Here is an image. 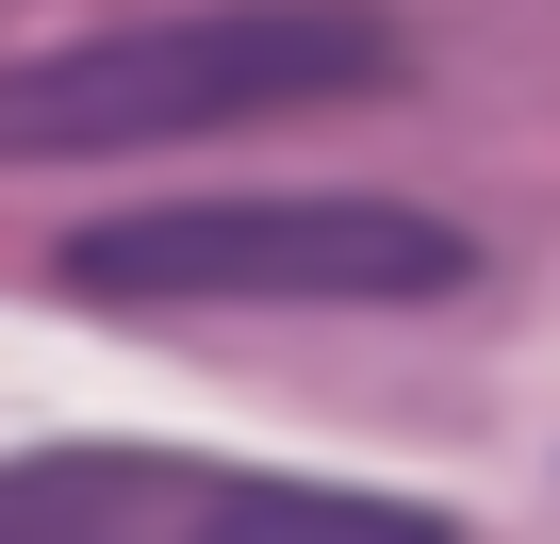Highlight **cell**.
<instances>
[{"label":"cell","mask_w":560,"mask_h":544,"mask_svg":"<svg viewBox=\"0 0 560 544\" xmlns=\"http://www.w3.org/2000/svg\"><path fill=\"white\" fill-rule=\"evenodd\" d=\"M396 83V18L363 0H214V18H132L0 67V165H100V149H182L247 116H314Z\"/></svg>","instance_id":"6da1fadb"},{"label":"cell","mask_w":560,"mask_h":544,"mask_svg":"<svg viewBox=\"0 0 560 544\" xmlns=\"http://www.w3.org/2000/svg\"><path fill=\"white\" fill-rule=\"evenodd\" d=\"M214 478L165 445H18L0 462V544H198Z\"/></svg>","instance_id":"3957f363"},{"label":"cell","mask_w":560,"mask_h":544,"mask_svg":"<svg viewBox=\"0 0 560 544\" xmlns=\"http://www.w3.org/2000/svg\"><path fill=\"white\" fill-rule=\"evenodd\" d=\"M462 281H478V231H445L412 198H165V215L67 231V298H116V314H231V298L396 314V298H462Z\"/></svg>","instance_id":"7a4b0ae2"},{"label":"cell","mask_w":560,"mask_h":544,"mask_svg":"<svg viewBox=\"0 0 560 544\" xmlns=\"http://www.w3.org/2000/svg\"><path fill=\"white\" fill-rule=\"evenodd\" d=\"M198 544H462L429 495H363V478H214Z\"/></svg>","instance_id":"277c9868"}]
</instances>
